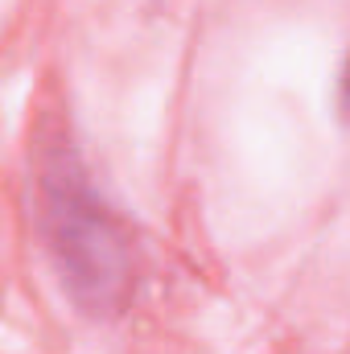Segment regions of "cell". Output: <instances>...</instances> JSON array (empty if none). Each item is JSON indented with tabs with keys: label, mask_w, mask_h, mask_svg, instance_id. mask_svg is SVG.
<instances>
[{
	"label": "cell",
	"mask_w": 350,
	"mask_h": 354,
	"mask_svg": "<svg viewBox=\"0 0 350 354\" xmlns=\"http://www.w3.org/2000/svg\"><path fill=\"white\" fill-rule=\"evenodd\" d=\"M342 103L350 107V58H347V71H342Z\"/></svg>",
	"instance_id": "6da1fadb"
}]
</instances>
